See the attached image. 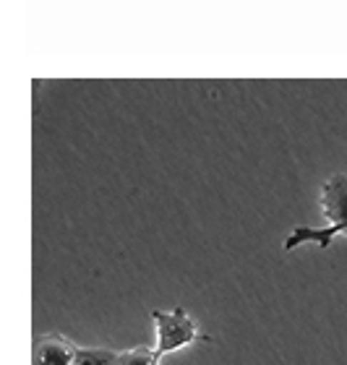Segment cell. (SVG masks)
<instances>
[{
    "instance_id": "cell-5",
    "label": "cell",
    "mask_w": 347,
    "mask_h": 365,
    "mask_svg": "<svg viewBox=\"0 0 347 365\" xmlns=\"http://www.w3.org/2000/svg\"><path fill=\"white\" fill-rule=\"evenodd\" d=\"M118 365H159L157 352L151 347H134V350H126L118 355Z\"/></svg>"
},
{
    "instance_id": "cell-4",
    "label": "cell",
    "mask_w": 347,
    "mask_h": 365,
    "mask_svg": "<svg viewBox=\"0 0 347 365\" xmlns=\"http://www.w3.org/2000/svg\"><path fill=\"white\" fill-rule=\"evenodd\" d=\"M121 352L105 350V347H79L74 365H118Z\"/></svg>"
},
{
    "instance_id": "cell-1",
    "label": "cell",
    "mask_w": 347,
    "mask_h": 365,
    "mask_svg": "<svg viewBox=\"0 0 347 365\" xmlns=\"http://www.w3.org/2000/svg\"><path fill=\"white\" fill-rule=\"evenodd\" d=\"M321 212L329 220V227H293V232L285 237V251H293L303 243H316L318 248H329L337 235H347V175L334 173L326 178L321 188Z\"/></svg>"
},
{
    "instance_id": "cell-3",
    "label": "cell",
    "mask_w": 347,
    "mask_h": 365,
    "mask_svg": "<svg viewBox=\"0 0 347 365\" xmlns=\"http://www.w3.org/2000/svg\"><path fill=\"white\" fill-rule=\"evenodd\" d=\"M76 347L69 336L63 334H45L31 347V365H74Z\"/></svg>"
},
{
    "instance_id": "cell-2",
    "label": "cell",
    "mask_w": 347,
    "mask_h": 365,
    "mask_svg": "<svg viewBox=\"0 0 347 365\" xmlns=\"http://www.w3.org/2000/svg\"><path fill=\"white\" fill-rule=\"evenodd\" d=\"M151 321L157 329V358H165L167 352L186 347V344L196 342V339H209L206 334L198 331V327L193 324L186 308H173V311H151Z\"/></svg>"
}]
</instances>
